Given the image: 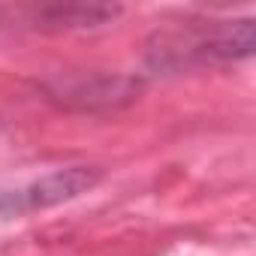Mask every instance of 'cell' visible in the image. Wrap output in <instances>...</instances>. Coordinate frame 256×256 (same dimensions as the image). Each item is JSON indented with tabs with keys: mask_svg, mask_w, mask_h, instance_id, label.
Segmentation results:
<instances>
[{
	"mask_svg": "<svg viewBox=\"0 0 256 256\" xmlns=\"http://www.w3.org/2000/svg\"><path fill=\"white\" fill-rule=\"evenodd\" d=\"M0 16H10L18 24L30 28H82V24H100L114 16L108 6H78V4H52V6H0Z\"/></svg>",
	"mask_w": 256,
	"mask_h": 256,
	"instance_id": "cell-1",
	"label": "cell"
}]
</instances>
